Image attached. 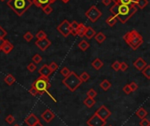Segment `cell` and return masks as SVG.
<instances>
[{"mask_svg": "<svg viewBox=\"0 0 150 126\" xmlns=\"http://www.w3.org/2000/svg\"><path fill=\"white\" fill-rule=\"evenodd\" d=\"M111 87V83L108 80H104V81L100 83V88L103 89L104 91H107Z\"/></svg>", "mask_w": 150, "mask_h": 126, "instance_id": "f1b7e54d", "label": "cell"}, {"mask_svg": "<svg viewBox=\"0 0 150 126\" xmlns=\"http://www.w3.org/2000/svg\"><path fill=\"white\" fill-rule=\"evenodd\" d=\"M4 81H5V82L8 86H12V85L16 82V79H15V77H14L12 74H7V75H5Z\"/></svg>", "mask_w": 150, "mask_h": 126, "instance_id": "ffe728a7", "label": "cell"}, {"mask_svg": "<svg viewBox=\"0 0 150 126\" xmlns=\"http://www.w3.org/2000/svg\"><path fill=\"white\" fill-rule=\"evenodd\" d=\"M129 85V88H130V89H131V91L132 92H134V91H136L137 89H138V88H139V86H138V84L135 82H132L130 84H128Z\"/></svg>", "mask_w": 150, "mask_h": 126, "instance_id": "d590c367", "label": "cell"}, {"mask_svg": "<svg viewBox=\"0 0 150 126\" xmlns=\"http://www.w3.org/2000/svg\"><path fill=\"white\" fill-rule=\"evenodd\" d=\"M33 5L32 0H8L7 5L18 16L21 17Z\"/></svg>", "mask_w": 150, "mask_h": 126, "instance_id": "7a4b0ae2", "label": "cell"}, {"mask_svg": "<svg viewBox=\"0 0 150 126\" xmlns=\"http://www.w3.org/2000/svg\"><path fill=\"white\" fill-rule=\"evenodd\" d=\"M56 29H57V31L63 36V37L67 38L70 34V23L67 20H65L57 26Z\"/></svg>", "mask_w": 150, "mask_h": 126, "instance_id": "52a82bcc", "label": "cell"}, {"mask_svg": "<svg viewBox=\"0 0 150 126\" xmlns=\"http://www.w3.org/2000/svg\"><path fill=\"white\" fill-rule=\"evenodd\" d=\"M78 47L80 48V50H82L83 52H84V51H86L90 47V43L87 40H82L78 43Z\"/></svg>", "mask_w": 150, "mask_h": 126, "instance_id": "484cf974", "label": "cell"}, {"mask_svg": "<svg viewBox=\"0 0 150 126\" xmlns=\"http://www.w3.org/2000/svg\"><path fill=\"white\" fill-rule=\"evenodd\" d=\"M91 66H92V67L94 68V69H96V70H99V69H101V67L104 66V62H103L100 59L96 58L94 61H92Z\"/></svg>", "mask_w": 150, "mask_h": 126, "instance_id": "d6986e66", "label": "cell"}, {"mask_svg": "<svg viewBox=\"0 0 150 126\" xmlns=\"http://www.w3.org/2000/svg\"><path fill=\"white\" fill-rule=\"evenodd\" d=\"M13 49V45L7 40H5V42L1 47V51L5 53V55H8V53H10Z\"/></svg>", "mask_w": 150, "mask_h": 126, "instance_id": "5bb4252c", "label": "cell"}, {"mask_svg": "<svg viewBox=\"0 0 150 126\" xmlns=\"http://www.w3.org/2000/svg\"><path fill=\"white\" fill-rule=\"evenodd\" d=\"M127 68H128V66L126 62H120L119 63V70L125 72V71H126Z\"/></svg>", "mask_w": 150, "mask_h": 126, "instance_id": "f6af8a7d", "label": "cell"}, {"mask_svg": "<svg viewBox=\"0 0 150 126\" xmlns=\"http://www.w3.org/2000/svg\"><path fill=\"white\" fill-rule=\"evenodd\" d=\"M86 27L87 26H85V25L83 24V23L78 24L77 31H76L77 32V36H79V37H81V38L84 37V32L86 31Z\"/></svg>", "mask_w": 150, "mask_h": 126, "instance_id": "ac0fdd59", "label": "cell"}, {"mask_svg": "<svg viewBox=\"0 0 150 126\" xmlns=\"http://www.w3.org/2000/svg\"><path fill=\"white\" fill-rule=\"evenodd\" d=\"M5 121H6L7 123L12 124V123L15 122V117H14L12 115H8V116L6 117V118H5Z\"/></svg>", "mask_w": 150, "mask_h": 126, "instance_id": "60d3db41", "label": "cell"}, {"mask_svg": "<svg viewBox=\"0 0 150 126\" xmlns=\"http://www.w3.org/2000/svg\"><path fill=\"white\" fill-rule=\"evenodd\" d=\"M138 8L136 7L135 4L129 5L114 4L110 8V11L111 12L112 16L116 17V19L120 21L121 24H126L134 14H136Z\"/></svg>", "mask_w": 150, "mask_h": 126, "instance_id": "6da1fadb", "label": "cell"}, {"mask_svg": "<svg viewBox=\"0 0 150 126\" xmlns=\"http://www.w3.org/2000/svg\"><path fill=\"white\" fill-rule=\"evenodd\" d=\"M39 74L41 75V76H45V77H48L51 74H52V72L51 70L48 68V66L44 64L40 69H39Z\"/></svg>", "mask_w": 150, "mask_h": 126, "instance_id": "9a60e30c", "label": "cell"}, {"mask_svg": "<svg viewBox=\"0 0 150 126\" xmlns=\"http://www.w3.org/2000/svg\"><path fill=\"white\" fill-rule=\"evenodd\" d=\"M108 126H112V125H108Z\"/></svg>", "mask_w": 150, "mask_h": 126, "instance_id": "9f6ffc18", "label": "cell"}, {"mask_svg": "<svg viewBox=\"0 0 150 126\" xmlns=\"http://www.w3.org/2000/svg\"><path fill=\"white\" fill-rule=\"evenodd\" d=\"M41 61H42V56L41 55H39V53H36V55H34V56L33 57V63H41Z\"/></svg>", "mask_w": 150, "mask_h": 126, "instance_id": "e575fe53", "label": "cell"}, {"mask_svg": "<svg viewBox=\"0 0 150 126\" xmlns=\"http://www.w3.org/2000/svg\"><path fill=\"white\" fill-rule=\"evenodd\" d=\"M32 2L37 7H40L41 9H43L44 7H46L47 5H49V1H48V0H32Z\"/></svg>", "mask_w": 150, "mask_h": 126, "instance_id": "e0dca14e", "label": "cell"}, {"mask_svg": "<svg viewBox=\"0 0 150 126\" xmlns=\"http://www.w3.org/2000/svg\"><path fill=\"white\" fill-rule=\"evenodd\" d=\"M85 16L90 20V22L95 23L99 19V18L102 16V12L98 9L97 6L93 5L85 12Z\"/></svg>", "mask_w": 150, "mask_h": 126, "instance_id": "8992f818", "label": "cell"}, {"mask_svg": "<svg viewBox=\"0 0 150 126\" xmlns=\"http://www.w3.org/2000/svg\"><path fill=\"white\" fill-rule=\"evenodd\" d=\"M83 104L87 107V108H92L96 104V100L94 98H90V97H86L83 101Z\"/></svg>", "mask_w": 150, "mask_h": 126, "instance_id": "44dd1931", "label": "cell"}, {"mask_svg": "<svg viewBox=\"0 0 150 126\" xmlns=\"http://www.w3.org/2000/svg\"><path fill=\"white\" fill-rule=\"evenodd\" d=\"M148 5V0H136L135 5L137 8L142 10Z\"/></svg>", "mask_w": 150, "mask_h": 126, "instance_id": "d4e9b609", "label": "cell"}, {"mask_svg": "<svg viewBox=\"0 0 150 126\" xmlns=\"http://www.w3.org/2000/svg\"><path fill=\"white\" fill-rule=\"evenodd\" d=\"M4 42H5V40L4 39H0V51H1V47H2Z\"/></svg>", "mask_w": 150, "mask_h": 126, "instance_id": "681fc988", "label": "cell"}, {"mask_svg": "<svg viewBox=\"0 0 150 126\" xmlns=\"http://www.w3.org/2000/svg\"><path fill=\"white\" fill-rule=\"evenodd\" d=\"M6 35H7V32L0 26V39H4Z\"/></svg>", "mask_w": 150, "mask_h": 126, "instance_id": "ee69618b", "label": "cell"}, {"mask_svg": "<svg viewBox=\"0 0 150 126\" xmlns=\"http://www.w3.org/2000/svg\"><path fill=\"white\" fill-rule=\"evenodd\" d=\"M33 34L31 32H26L24 35H23V38H24V40H26V41H27V42H30L33 39Z\"/></svg>", "mask_w": 150, "mask_h": 126, "instance_id": "d6a6232c", "label": "cell"}, {"mask_svg": "<svg viewBox=\"0 0 150 126\" xmlns=\"http://www.w3.org/2000/svg\"><path fill=\"white\" fill-rule=\"evenodd\" d=\"M37 122H40V119L37 117L33 113H31L29 114L26 119H25V123L28 125V126H33L34 123H36Z\"/></svg>", "mask_w": 150, "mask_h": 126, "instance_id": "7c38bea8", "label": "cell"}, {"mask_svg": "<svg viewBox=\"0 0 150 126\" xmlns=\"http://www.w3.org/2000/svg\"><path fill=\"white\" fill-rule=\"evenodd\" d=\"M123 39L126 42V44L133 50L138 49L143 44L142 36L136 30H132V31L126 32L124 35Z\"/></svg>", "mask_w": 150, "mask_h": 126, "instance_id": "3957f363", "label": "cell"}, {"mask_svg": "<svg viewBox=\"0 0 150 126\" xmlns=\"http://www.w3.org/2000/svg\"><path fill=\"white\" fill-rule=\"evenodd\" d=\"M96 31L93 29L91 26H88V27H86V31H85V32H84V37H86L88 40H90V39H92L93 37H94V36L96 35Z\"/></svg>", "mask_w": 150, "mask_h": 126, "instance_id": "2e32d148", "label": "cell"}, {"mask_svg": "<svg viewBox=\"0 0 150 126\" xmlns=\"http://www.w3.org/2000/svg\"><path fill=\"white\" fill-rule=\"evenodd\" d=\"M95 114H96L98 117H99L102 120L106 121V119H108V118L111 117V112L107 109V108H106L105 105H101V106L98 108V109L96 111Z\"/></svg>", "mask_w": 150, "mask_h": 126, "instance_id": "ba28073f", "label": "cell"}, {"mask_svg": "<svg viewBox=\"0 0 150 126\" xmlns=\"http://www.w3.org/2000/svg\"><path fill=\"white\" fill-rule=\"evenodd\" d=\"M140 126H150V122L147 118H143L140 122Z\"/></svg>", "mask_w": 150, "mask_h": 126, "instance_id": "7bdbcfd3", "label": "cell"}, {"mask_svg": "<svg viewBox=\"0 0 150 126\" xmlns=\"http://www.w3.org/2000/svg\"><path fill=\"white\" fill-rule=\"evenodd\" d=\"M48 68L51 70V72H54V71H56L57 70V68H58V65L56 64L54 61H52L49 65H48Z\"/></svg>", "mask_w": 150, "mask_h": 126, "instance_id": "f35d334b", "label": "cell"}, {"mask_svg": "<svg viewBox=\"0 0 150 126\" xmlns=\"http://www.w3.org/2000/svg\"><path fill=\"white\" fill-rule=\"evenodd\" d=\"M119 61H115L113 63L111 64V68L115 70V71H119Z\"/></svg>", "mask_w": 150, "mask_h": 126, "instance_id": "b9f144b4", "label": "cell"}, {"mask_svg": "<svg viewBox=\"0 0 150 126\" xmlns=\"http://www.w3.org/2000/svg\"><path fill=\"white\" fill-rule=\"evenodd\" d=\"M42 11H44V13H45V14L49 15V14H51V13H52V11H53V8L51 7V5H47L46 7H44V8L42 9Z\"/></svg>", "mask_w": 150, "mask_h": 126, "instance_id": "ab89813d", "label": "cell"}, {"mask_svg": "<svg viewBox=\"0 0 150 126\" xmlns=\"http://www.w3.org/2000/svg\"><path fill=\"white\" fill-rule=\"evenodd\" d=\"M102 3H103L105 6H108V5H111V0H102Z\"/></svg>", "mask_w": 150, "mask_h": 126, "instance_id": "c3c4849f", "label": "cell"}, {"mask_svg": "<svg viewBox=\"0 0 150 126\" xmlns=\"http://www.w3.org/2000/svg\"><path fill=\"white\" fill-rule=\"evenodd\" d=\"M41 119H42L45 123H49L50 122H52V121L54 119L55 115H54V113L51 110L47 109V110L41 114Z\"/></svg>", "mask_w": 150, "mask_h": 126, "instance_id": "8fae6325", "label": "cell"}, {"mask_svg": "<svg viewBox=\"0 0 150 126\" xmlns=\"http://www.w3.org/2000/svg\"><path fill=\"white\" fill-rule=\"evenodd\" d=\"M147 65V63L146 61L143 60L141 57L138 58V59L134 62V67L137 70H139V71H142L143 68H144Z\"/></svg>", "mask_w": 150, "mask_h": 126, "instance_id": "4fadbf2b", "label": "cell"}, {"mask_svg": "<svg viewBox=\"0 0 150 126\" xmlns=\"http://www.w3.org/2000/svg\"><path fill=\"white\" fill-rule=\"evenodd\" d=\"M141 72H142L143 75H144L147 80L150 79V66H149V65H147V66L143 68V70H142Z\"/></svg>", "mask_w": 150, "mask_h": 126, "instance_id": "f546056e", "label": "cell"}, {"mask_svg": "<svg viewBox=\"0 0 150 126\" xmlns=\"http://www.w3.org/2000/svg\"><path fill=\"white\" fill-rule=\"evenodd\" d=\"M33 126H43V124H42V123H41V121H40V122H37L36 123H34Z\"/></svg>", "mask_w": 150, "mask_h": 126, "instance_id": "f907efd6", "label": "cell"}, {"mask_svg": "<svg viewBox=\"0 0 150 126\" xmlns=\"http://www.w3.org/2000/svg\"><path fill=\"white\" fill-rule=\"evenodd\" d=\"M97 95H98L97 91L95 90V89H93V88L89 89L88 92H87V96L90 97V98H95L97 96Z\"/></svg>", "mask_w": 150, "mask_h": 126, "instance_id": "836d02e7", "label": "cell"}, {"mask_svg": "<svg viewBox=\"0 0 150 126\" xmlns=\"http://www.w3.org/2000/svg\"><path fill=\"white\" fill-rule=\"evenodd\" d=\"M117 21H118V20L116 19V17H114V16H109L107 19H106V20H105V22H106V24L109 26H113L116 23H117Z\"/></svg>", "mask_w": 150, "mask_h": 126, "instance_id": "4316f807", "label": "cell"}, {"mask_svg": "<svg viewBox=\"0 0 150 126\" xmlns=\"http://www.w3.org/2000/svg\"><path fill=\"white\" fill-rule=\"evenodd\" d=\"M48 1H49V5H52L56 1V0H48Z\"/></svg>", "mask_w": 150, "mask_h": 126, "instance_id": "816d5d0a", "label": "cell"}, {"mask_svg": "<svg viewBox=\"0 0 150 126\" xmlns=\"http://www.w3.org/2000/svg\"><path fill=\"white\" fill-rule=\"evenodd\" d=\"M13 126H20V124H15V125H13Z\"/></svg>", "mask_w": 150, "mask_h": 126, "instance_id": "db71d44e", "label": "cell"}, {"mask_svg": "<svg viewBox=\"0 0 150 126\" xmlns=\"http://www.w3.org/2000/svg\"><path fill=\"white\" fill-rule=\"evenodd\" d=\"M70 70L67 67H62V69H61V74L64 76V77H66V76H68L69 74H70Z\"/></svg>", "mask_w": 150, "mask_h": 126, "instance_id": "74e56055", "label": "cell"}, {"mask_svg": "<svg viewBox=\"0 0 150 126\" xmlns=\"http://www.w3.org/2000/svg\"><path fill=\"white\" fill-rule=\"evenodd\" d=\"M29 93L33 96H36L37 95H38V92H37V90L35 89V88L32 85L31 88L29 89Z\"/></svg>", "mask_w": 150, "mask_h": 126, "instance_id": "bcb514c9", "label": "cell"}, {"mask_svg": "<svg viewBox=\"0 0 150 126\" xmlns=\"http://www.w3.org/2000/svg\"><path fill=\"white\" fill-rule=\"evenodd\" d=\"M26 68H27V70L30 72V73H33V72L36 70V68H37V67H36V65L34 64V63H33V62H30L28 65H27V67H26Z\"/></svg>", "mask_w": 150, "mask_h": 126, "instance_id": "8d00e7d4", "label": "cell"}, {"mask_svg": "<svg viewBox=\"0 0 150 126\" xmlns=\"http://www.w3.org/2000/svg\"><path fill=\"white\" fill-rule=\"evenodd\" d=\"M33 86L35 88L37 92H38V95H43L44 93H48L53 98V96L48 92V89L51 88V84H50V82L48 80V77H45V76L41 75L38 79H36L33 82Z\"/></svg>", "mask_w": 150, "mask_h": 126, "instance_id": "5b68a950", "label": "cell"}, {"mask_svg": "<svg viewBox=\"0 0 150 126\" xmlns=\"http://www.w3.org/2000/svg\"><path fill=\"white\" fill-rule=\"evenodd\" d=\"M79 23H77L76 20H74L73 22L70 23V34H72L73 36H77V28Z\"/></svg>", "mask_w": 150, "mask_h": 126, "instance_id": "83f0119b", "label": "cell"}, {"mask_svg": "<svg viewBox=\"0 0 150 126\" xmlns=\"http://www.w3.org/2000/svg\"><path fill=\"white\" fill-rule=\"evenodd\" d=\"M51 45V41L46 38V39H43V40H36L35 41V46L38 47L41 51L44 52L45 50L48 49V47Z\"/></svg>", "mask_w": 150, "mask_h": 126, "instance_id": "30bf717a", "label": "cell"}, {"mask_svg": "<svg viewBox=\"0 0 150 126\" xmlns=\"http://www.w3.org/2000/svg\"><path fill=\"white\" fill-rule=\"evenodd\" d=\"M123 91H124L126 95H129V94L132 93V91H131V89H130L128 84H126V85H125V86L123 87Z\"/></svg>", "mask_w": 150, "mask_h": 126, "instance_id": "7dc6e473", "label": "cell"}, {"mask_svg": "<svg viewBox=\"0 0 150 126\" xmlns=\"http://www.w3.org/2000/svg\"><path fill=\"white\" fill-rule=\"evenodd\" d=\"M87 124L89 126H105L106 124V121L102 120L99 117L94 114L87 121Z\"/></svg>", "mask_w": 150, "mask_h": 126, "instance_id": "9c48e42d", "label": "cell"}, {"mask_svg": "<svg viewBox=\"0 0 150 126\" xmlns=\"http://www.w3.org/2000/svg\"><path fill=\"white\" fill-rule=\"evenodd\" d=\"M79 78L82 81V82H86L90 78V75L87 73V72H83V73L81 74V75L79 76Z\"/></svg>", "mask_w": 150, "mask_h": 126, "instance_id": "1f68e13d", "label": "cell"}, {"mask_svg": "<svg viewBox=\"0 0 150 126\" xmlns=\"http://www.w3.org/2000/svg\"><path fill=\"white\" fill-rule=\"evenodd\" d=\"M35 37H36L37 40H43V39H46V38H47V34H46V32H45L44 31L41 30V31H39L38 32L36 33Z\"/></svg>", "mask_w": 150, "mask_h": 126, "instance_id": "4dcf8cb0", "label": "cell"}, {"mask_svg": "<svg viewBox=\"0 0 150 126\" xmlns=\"http://www.w3.org/2000/svg\"><path fill=\"white\" fill-rule=\"evenodd\" d=\"M111 2H113L114 4H119V5H133L135 4L136 0H111Z\"/></svg>", "mask_w": 150, "mask_h": 126, "instance_id": "7402d4cb", "label": "cell"}, {"mask_svg": "<svg viewBox=\"0 0 150 126\" xmlns=\"http://www.w3.org/2000/svg\"><path fill=\"white\" fill-rule=\"evenodd\" d=\"M62 83L71 92H75L80 87V85L83 84L79 76L73 71L70 72V74L68 76L64 77V79L62 80Z\"/></svg>", "mask_w": 150, "mask_h": 126, "instance_id": "277c9868", "label": "cell"}, {"mask_svg": "<svg viewBox=\"0 0 150 126\" xmlns=\"http://www.w3.org/2000/svg\"><path fill=\"white\" fill-rule=\"evenodd\" d=\"M62 2H63L64 4H68V3H69V2L70 1V0H62Z\"/></svg>", "mask_w": 150, "mask_h": 126, "instance_id": "f5cc1de1", "label": "cell"}, {"mask_svg": "<svg viewBox=\"0 0 150 126\" xmlns=\"http://www.w3.org/2000/svg\"><path fill=\"white\" fill-rule=\"evenodd\" d=\"M0 1H2V2H4V1H5V0H0Z\"/></svg>", "mask_w": 150, "mask_h": 126, "instance_id": "11a10c76", "label": "cell"}, {"mask_svg": "<svg viewBox=\"0 0 150 126\" xmlns=\"http://www.w3.org/2000/svg\"><path fill=\"white\" fill-rule=\"evenodd\" d=\"M94 37H95V40H96L99 44L103 43V42L105 40V39H106V36H105V33L102 32H99L98 33H96V35L94 36Z\"/></svg>", "mask_w": 150, "mask_h": 126, "instance_id": "cb8c5ba5", "label": "cell"}, {"mask_svg": "<svg viewBox=\"0 0 150 126\" xmlns=\"http://www.w3.org/2000/svg\"><path fill=\"white\" fill-rule=\"evenodd\" d=\"M135 115L138 117H140V119H143V118H145L147 116V111L144 109V108L141 107V108H140V109L137 110V111L135 112Z\"/></svg>", "mask_w": 150, "mask_h": 126, "instance_id": "603a6c76", "label": "cell"}]
</instances>
